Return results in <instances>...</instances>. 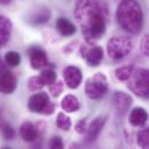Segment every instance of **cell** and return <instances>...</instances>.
Segmentation results:
<instances>
[{"mask_svg": "<svg viewBox=\"0 0 149 149\" xmlns=\"http://www.w3.org/2000/svg\"><path fill=\"white\" fill-rule=\"evenodd\" d=\"M74 17L88 43L98 41L106 31V7L101 0H78Z\"/></svg>", "mask_w": 149, "mask_h": 149, "instance_id": "obj_1", "label": "cell"}, {"mask_svg": "<svg viewBox=\"0 0 149 149\" xmlns=\"http://www.w3.org/2000/svg\"><path fill=\"white\" fill-rule=\"evenodd\" d=\"M116 20L125 31L137 34L143 24V12L139 2L135 0H122L116 9Z\"/></svg>", "mask_w": 149, "mask_h": 149, "instance_id": "obj_2", "label": "cell"}, {"mask_svg": "<svg viewBox=\"0 0 149 149\" xmlns=\"http://www.w3.org/2000/svg\"><path fill=\"white\" fill-rule=\"evenodd\" d=\"M134 43L129 37L125 36H114L107 42V54L109 58L118 61L125 58L133 50Z\"/></svg>", "mask_w": 149, "mask_h": 149, "instance_id": "obj_3", "label": "cell"}, {"mask_svg": "<svg viewBox=\"0 0 149 149\" xmlns=\"http://www.w3.org/2000/svg\"><path fill=\"white\" fill-rule=\"evenodd\" d=\"M127 87L139 97H147L149 92V72L147 69L139 68L133 70L127 79Z\"/></svg>", "mask_w": 149, "mask_h": 149, "instance_id": "obj_4", "label": "cell"}, {"mask_svg": "<svg viewBox=\"0 0 149 149\" xmlns=\"http://www.w3.org/2000/svg\"><path fill=\"white\" fill-rule=\"evenodd\" d=\"M108 90L107 78L104 73H95L90 77L85 83V93L90 99L98 100L102 98Z\"/></svg>", "mask_w": 149, "mask_h": 149, "instance_id": "obj_5", "label": "cell"}, {"mask_svg": "<svg viewBox=\"0 0 149 149\" xmlns=\"http://www.w3.org/2000/svg\"><path fill=\"white\" fill-rule=\"evenodd\" d=\"M28 54H29V61H30V65L33 69L35 70H42L49 66V61L47 57L45 51L40 48V47H31L28 49Z\"/></svg>", "mask_w": 149, "mask_h": 149, "instance_id": "obj_6", "label": "cell"}, {"mask_svg": "<svg viewBox=\"0 0 149 149\" xmlns=\"http://www.w3.org/2000/svg\"><path fill=\"white\" fill-rule=\"evenodd\" d=\"M50 104L49 95L45 92H37L33 94L28 100V108L33 113H43L45 107Z\"/></svg>", "mask_w": 149, "mask_h": 149, "instance_id": "obj_7", "label": "cell"}, {"mask_svg": "<svg viewBox=\"0 0 149 149\" xmlns=\"http://www.w3.org/2000/svg\"><path fill=\"white\" fill-rule=\"evenodd\" d=\"M63 78L68 87L70 88H77L83 79V74L79 68L74 65H69L63 70Z\"/></svg>", "mask_w": 149, "mask_h": 149, "instance_id": "obj_8", "label": "cell"}, {"mask_svg": "<svg viewBox=\"0 0 149 149\" xmlns=\"http://www.w3.org/2000/svg\"><path fill=\"white\" fill-rule=\"evenodd\" d=\"M16 86H17V80L14 73L3 70L0 73V92L3 94H10L15 91Z\"/></svg>", "mask_w": 149, "mask_h": 149, "instance_id": "obj_9", "label": "cell"}, {"mask_svg": "<svg viewBox=\"0 0 149 149\" xmlns=\"http://www.w3.org/2000/svg\"><path fill=\"white\" fill-rule=\"evenodd\" d=\"M106 122V116L105 115H99L95 119L92 120V122L87 126L86 129V141L87 142H93L100 134L104 125Z\"/></svg>", "mask_w": 149, "mask_h": 149, "instance_id": "obj_10", "label": "cell"}, {"mask_svg": "<svg viewBox=\"0 0 149 149\" xmlns=\"http://www.w3.org/2000/svg\"><path fill=\"white\" fill-rule=\"evenodd\" d=\"M113 101H114V106L116 107L118 111L126 112L129 108V106L132 105L133 99H132V97L129 94H127L125 92H121V91L120 92L116 91L113 94Z\"/></svg>", "mask_w": 149, "mask_h": 149, "instance_id": "obj_11", "label": "cell"}, {"mask_svg": "<svg viewBox=\"0 0 149 149\" xmlns=\"http://www.w3.org/2000/svg\"><path fill=\"white\" fill-rule=\"evenodd\" d=\"M87 64L90 66H98L104 57V50L101 47H93L87 49V51L84 55Z\"/></svg>", "mask_w": 149, "mask_h": 149, "instance_id": "obj_12", "label": "cell"}, {"mask_svg": "<svg viewBox=\"0 0 149 149\" xmlns=\"http://www.w3.org/2000/svg\"><path fill=\"white\" fill-rule=\"evenodd\" d=\"M148 120V113L143 107H135L129 114V123L134 127L143 126Z\"/></svg>", "mask_w": 149, "mask_h": 149, "instance_id": "obj_13", "label": "cell"}, {"mask_svg": "<svg viewBox=\"0 0 149 149\" xmlns=\"http://www.w3.org/2000/svg\"><path fill=\"white\" fill-rule=\"evenodd\" d=\"M12 27V21L6 16L0 15V47H3L9 41Z\"/></svg>", "mask_w": 149, "mask_h": 149, "instance_id": "obj_14", "label": "cell"}, {"mask_svg": "<svg viewBox=\"0 0 149 149\" xmlns=\"http://www.w3.org/2000/svg\"><path fill=\"white\" fill-rule=\"evenodd\" d=\"M38 135L37 128L34 123L29 122V121H24L21 126H20V136L27 141V142H33Z\"/></svg>", "mask_w": 149, "mask_h": 149, "instance_id": "obj_15", "label": "cell"}, {"mask_svg": "<svg viewBox=\"0 0 149 149\" xmlns=\"http://www.w3.org/2000/svg\"><path fill=\"white\" fill-rule=\"evenodd\" d=\"M56 28L63 36H71L76 33V27L71 21L65 17H58L56 21Z\"/></svg>", "mask_w": 149, "mask_h": 149, "instance_id": "obj_16", "label": "cell"}, {"mask_svg": "<svg viewBox=\"0 0 149 149\" xmlns=\"http://www.w3.org/2000/svg\"><path fill=\"white\" fill-rule=\"evenodd\" d=\"M61 107L63 108L64 112L68 113H72V112H77L80 108V104L78 101V99L73 95V94H66L61 102Z\"/></svg>", "mask_w": 149, "mask_h": 149, "instance_id": "obj_17", "label": "cell"}, {"mask_svg": "<svg viewBox=\"0 0 149 149\" xmlns=\"http://www.w3.org/2000/svg\"><path fill=\"white\" fill-rule=\"evenodd\" d=\"M51 14H50V10L48 8H42L40 10H37L31 17H30V23L31 24H42V23H45L49 19H50Z\"/></svg>", "mask_w": 149, "mask_h": 149, "instance_id": "obj_18", "label": "cell"}, {"mask_svg": "<svg viewBox=\"0 0 149 149\" xmlns=\"http://www.w3.org/2000/svg\"><path fill=\"white\" fill-rule=\"evenodd\" d=\"M56 125L59 129L68 132L71 128V119L64 112H59L56 118Z\"/></svg>", "mask_w": 149, "mask_h": 149, "instance_id": "obj_19", "label": "cell"}, {"mask_svg": "<svg viewBox=\"0 0 149 149\" xmlns=\"http://www.w3.org/2000/svg\"><path fill=\"white\" fill-rule=\"evenodd\" d=\"M133 70H134V66H133V65L120 66V68H118V69L115 70V77H116L119 80H121V81H126V80L130 77Z\"/></svg>", "mask_w": 149, "mask_h": 149, "instance_id": "obj_20", "label": "cell"}, {"mask_svg": "<svg viewBox=\"0 0 149 149\" xmlns=\"http://www.w3.org/2000/svg\"><path fill=\"white\" fill-rule=\"evenodd\" d=\"M27 86L29 91H38L41 90L43 86H45L43 79L41 78V76H33L28 79L27 81Z\"/></svg>", "mask_w": 149, "mask_h": 149, "instance_id": "obj_21", "label": "cell"}, {"mask_svg": "<svg viewBox=\"0 0 149 149\" xmlns=\"http://www.w3.org/2000/svg\"><path fill=\"white\" fill-rule=\"evenodd\" d=\"M5 61H6V64H8L9 66L14 68V66H17L21 62V56L19 52L16 51H8L6 55H5Z\"/></svg>", "mask_w": 149, "mask_h": 149, "instance_id": "obj_22", "label": "cell"}, {"mask_svg": "<svg viewBox=\"0 0 149 149\" xmlns=\"http://www.w3.org/2000/svg\"><path fill=\"white\" fill-rule=\"evenodd\" d=\"M137 144L143 149L149 148V129L148 128H144L137 133Z\"/></svg>", "mask_w": 149, "mask_h": 149, "instance_id": "obj_23", "label": "cell"}, {"mask_svg": "<svg viewBox=\"0 0 149 149\" xmlns=\"http://www.w3.org/2000/svg\"><path fill=\"white\" fill-rule=\"evenodd\" d=\"M40 76H41V78L43 79V81H44L45 85L52 84V83L56 80V78H57L56 72H55L54 70H51V69H48V68L42 69V72H41Z\"/></svg>", "mask_w": 149, "mask_h": 149, "instance_id": "obj_24", "label": "cell"}, {"mask_svg": "<svg viewBox=\"0 0 149 149\" xmlns=\"http://www.w3.org/2000/svg\"><path fill=\"white\" fill-rule=\"evenodd\" d=\"M63 88H64L63 81H56V80H55L52 84L49 85V91L51 92V94H52L55 98H57V97L63 92Z\"/></svg>", "mask_w": 149, "mask_h": 149, "instance_id": "obj_25", "label": "cell"}, {"mask_svg": "<svg viewBox=\"0 0 149 149\" xmlns=\"http://www.w3.org/2000/svg\"><path fill=\"white\" fill-rule=\"evenodd\" d=\"M0 130H1V133H2V136H3L5 139H7V140H12V139L14 137V135H15V132H14V129L12 128V126H9V125H7V123H5Z\"/></svg>", "mask_w": 149, "mask_h": 149, "instance_id": "obj_26", "label": "cell"}, {"mask_svg": "<svg viewBox=\"0 0 149 149\" xmlns=\"http://www.w3.org/2000/svg\"><path fill=\"white\" fill-rule=\"evenodd\" d=\"M49 147L52 149H61L63 148V141L59 136H52L49 141Z\"/></svg>", "mask_w": 149, "mask_h": 149, "instance_id": "obj_27", "label": "cell"}, {"mask_svg": "<svg viewBox=\"0 0 149 149\" xmlns=\"http://www.w3.org/2000/svg\"><path fill=\"white\" fill-rule=\"evenodd\" d=\"M141 50L144 56L149 55V37H148V35H144L141 41Z\"/></svg>", "mask_w": 149, "mask_h": 149, "instance_id": "obj_28", "label": "cell"}, {"mask_svg": "<svg viewBox=\"0 0 149 149\" xmlns=\"http://www.w3.org/2000/svg\"><path fill=\"white\" fill-rule=\"evenodd\" d=\"M86 129H87V121H86V119L80 120V121L76 125V132H77V133H79V134L85 133V132H86Z\"/></svg>", "mask_w": 149, "mask_h": 149, "instance_id": "obj_29", "label": "cell"}, {"mask_svg": "<svg viewBox=\"0 0 149 149\" xmlns=\"http://www.w3.org/2000/svg\"><path fill=\"white\" fill-rule=\"evenodd\" d=\"M55 109H56V105L52 104V102H50V104L45 107V109L43 111L42 114H44V115H51V114L55 112Z\"/></svg>", "mask_w": 149, "mask_h": 149, "instance_id": "obj_30", "label": "cell"}, {"mask_svg": "<svg viewBox=\"0 0 149 149\" xmlns=\"http://www.w3.org/2000/svg\"><path fill=\"white\" fill-rule=\"evenodd\" d=\"M12 0H0V3H2V5H7V3H9Z\"/></svg>", "mask_w": 149, "mask_h": 149, "instance_id": "obj_31", "label": "cell"}, {"mask_svg": "<svg viewBox=\"0 0 149 149\" xmlns=\"http://www.w3.org/2000/svg\"><path fill=\"white\" fill-rule=\"evenodd\" d=\"M5 70V66H3V64H2V62H1V58H0V73L2 72Z\"/></svg>", "mask_w": 149, "mask_h": 149, "instance_id": "obj_32", "label": "cell"}, {"mask_svg": "<svg viewBox=\"0 0 149 149\" xmlns=\"http://www.w3.org/2000/svg\"><path fill=\"white\" fill-rule=\"evenodd\" d=\"M3 125H5V122H3V121L1 120V118H0V129L2 128V126H3Z\"/></svg>", "mask_w": 149, "mask_h": 149, "instance_id": "obj_33", "label": "cell"}]
</instances>
